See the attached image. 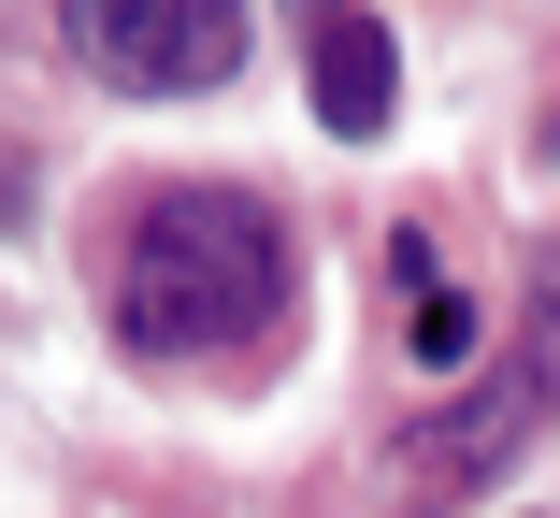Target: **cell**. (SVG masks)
Here are the masks:
<instances>
[{"instance_id": "cell-5", "label": "cell", "mask_w": 560, "mask_h": 518, "mask_svg": "<svg viewBox=\"0 0 560 518\" xmlns=\"http://www.w3.org/2000/svg\"><path fill=\"white\" fill-rule=\"evenodd\" d=\"M388 288H402V346H417L431 375H460V360H475V302L445 288V260H431V231H402V245H388Z\"/></svg>"}, {"instance_id": "cell-1", "label": "cell", "mask_w": 560, "mask_h": 518, "mask_svg": "<svg viewBox=\"0 0 560 518\" xmlns=\"http://www.w3.org/2000/svg\"><path fill=\"white\" fill-rule=\"evenodd\" d=\"M101 318L130 360H231L288 318V217L259 187H144L116 260H101Z\"/></svg>"}, {"instance_id": "cell-6", "label": "cell", "mask_w": 560, "mask_h": 518, "mask_svg": "<svg viewBox=\"0 0 560 518\" xmlns=\"http://www.w3.org/2000/svg\"><path fill=\"white\" fill-rule=\"evenodd\" d=\"M302 15H360V0H302Z\"/></svg>"}, {"instance_id": "cell-4", "label": "cell", "mask_w": 560, "mask_h": 518, "mask_svg": "<svg viewBox=\"0 0 560 518\" xmlns=\"http://www.w3.org/2000/svg\"><path fill=\"white\" fill-rule=\"evenodd\" d=\"M302 87H316V116L346 130V145H374V130H388V101H402V58H388V30H374V15H316Z\"/></svg>"}, {"instance_id": "cell-3", "label": "cell", "mask_w": 560, "mask_h": 518, "mask_svg": "<svg viewBox=\"0 0 560 518\" xmlns=\"http://www.w3.org/2000/svg\"><path fill=\"white\" fill-rule=\"evenodd\" d=\"M546 403H560V274L532 288V332H517V360L475 389V403H445V418H417L402 447H388V475H402V504H431V490H489L532 433H546Z\"/></svg>"}, {"instance_id": "cell-2", "label": "cell", "mask_w": 560, "mask_h": 518, "mask_svg": "<svg viewBox=\"0 0 560 518\" xmlns=\"http://www.w3.org/2000/svg\"><path fill=\"white\" fill-rule=\"evenodd\" d=\"M58 58L116 101H201L245 72V0H58Z\"/></svg>"}]
</instances>
